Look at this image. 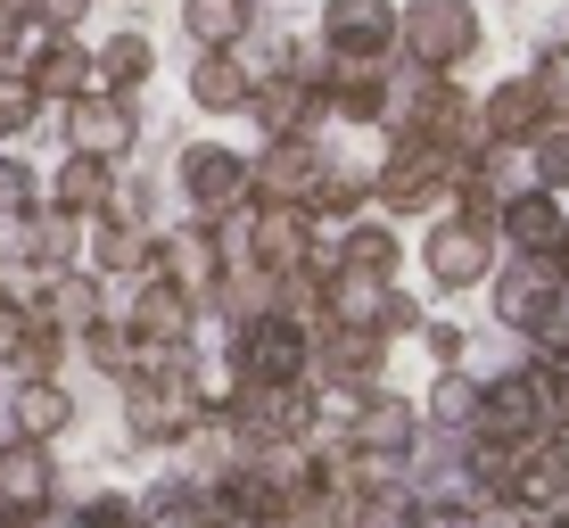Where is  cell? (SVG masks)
I'll return each mask as SVG.
<instances>
[{
	"instance_id": "35",
	"label": "cell",
	"mask_w": 569,
	"mask_h": 528,
	"mask_svg": "<svg viewBox=\"0 0 569 528\" xmlns=\"http://www.w3.org/2000/svg\"><path fill=\"white\" fill-rule=\"evenodd\" d=\"M438 414H446V421H479V388H470V380H446V388H438Z\"/></svg>"
},
{
	"instance_id": "11",
	"label": "cell",
	"mask_w": 569,
	"mask_h": 528,
	"mask_svg": "<svg viewBox=\"0 0 569 528\" xmlns=\"http://www.w3.org/2000/svg\"><path fill=\"white\" fill-rule=\"evenodd\" d=\"M132 339H141V347H182L190 339V289L157 272L141 298H132Z\"/></svg>"
},
{
	"instance_id": "9",
	"label": "cell",
	"mask_w": 569,
	"mask_h": 528,
	"mask_svg": "<svg viewBox=\"0 0 569 528\" xmlns=\"http://www.w3.org/2000/svg\"><path fill=\"white\" fill-rule=\"evenodd\" d=\"M380 199H388V207H405V215L438 207V199H446V158H438L429 141H405V158L380 173Z\"/></svg>"
},
{
	"instance_id": "39",
	"label": "cell",
	"mask_w": 569,
	"mask_h": 528,
	"mask_svg": "<svg viewBox=\"0 0 569 528\" xmlns=\"http://www.w3.org/2000/svg\"><path fill=\"white\" fill-rule=\"evenodd\" d=\"M17 528H83V520H74V512H58V504H42V512H26Z\"/></svg>"
},
{
	"instance_id": "17",
	"label": "cell",
	"mask_w": 569,
	"mask_h": 528,
	"mask_svg": "<svg viewBox=\"0 0 569 528\" xmlns=\"http://www.w3.org/2000/svg\"><path fill=\"white\" fill-rule=\"evenodd\" d=\"M108 199H116V173H108V158H67V166H58V215H67V223L100 215Z\"/></svg>"
},
{
	"instance_id": "33",
	"label": "cell",
	"mask_w": 569,
	"mask_h": 528,
	"mask_svg": "<svg viewBox=\"0 0 569 528\" xmlns=\"http://www.w3.org/2000/svg\"><path fill=\"white\" fill-rule=\"evenodd\" d=\"M100 265H141V231L132 223H100Z\"/></svg>"
},
{
	"instance_id": "8",
	"label": "cell",
	"mask_w": 569,
	"mask_h": 528,
	"mask_svg": "<svg viewBox=\"0 0 569 528\" xmlns=\"http://www.w3.org/2000/svg\"><path fill=\"white\" fill-rule=\"evenodd\" d=\"M248 248H257L264 272H298V265H313V215H306V207H264L257 231H248Z\"/></svg>"
},
{
	"instance_id": "26",
	"label": "cell",
	"mask_w": 569,
	"mask_h": 528,
	"mask_svg": "<svg viewBox=\"0 0 569 528\" xmlns=\"http://www.w3.org/2000/svg\"><path fill=\"white\" fill-rule=\"evenodd\" d=\"M58 347H67V339H58V330H42V322H33L26 339H17V356H9V371H17V388H26V380H50V371H58Z\"/></svg>"
},
{
	"instance_id": "38",
	"label": "cell",
	"mask_w": 569,
	"mask_h": 528,
	"mask_svg": "<svg viewBox=\"0 0 569 528\" xmlns=\"http://www.w3.org/2000/svg\"><path fill=\"white\" fill-rule=\"evenodd\" d=\"M91 356L108 371H132V339H116V330H91Z\"/></svg>"
},
{
	"instance_id": "23",
	"label": "cell",
	"mask_w": 569,
	"mask_h": 528,
	"mask_svg": "<svg viewBox=\"0 0 569 528\" xmlns=\"http://www.w3.org/2000/svg\"><path fill=\"white\" fill-rule=\"evenodd\" d=\"M182 26L199 33V42H240L248 33V0H182Z\"/></svg>"
},
{
	"instance_id": "15",
	"label": "cell",
	"mask_w": 569,
	"mask_h": 528,
	"mask_svg": "<svg viewBox=\"0 0 569 528\" xmlns=\"http://www.w3.org/2000/svg\"><path fill=\"white\" fill-rule=\"evenodd\" d=\"M503 231H512V240H520L537 265H553L561 248H569V223H561L553 199H503Z\"/></svg>"
},
{
	"instance_id": "3",
	"label": "cell",
	"mask_w": 569,
	"mask_h": 528,
	"mask_svg": "<svg viewBox=\"0 0 569 528\" xmlns=\"http://www.w3.org/2000/svg\"><path fill=\"white\" fill-rule=\"evenodd\" d=\"M405 42H413L421 67H455V58L479 42V17H470L462 0H413V9H405Z\"/></svg>"
},
{
	"instance_id": "25",
	"label": "cell",
	"mask_w": 569,
	"mask_h": 528,
	"mask_svg": "<svg viewBox=\"0 0 569 528\" xmlns=\"http://www.w3.org/2000/svg\"><path fill=\"white\" fill-rule=\"evenodd\" d=\"M322 363L347 371V380H363V371L380 363V330H330V339H322Z\"/></svg>"
},
{
	"instance_id": "13",
	"label": "cell",
	"mask_w": 569,
	"mask_h": 528,
	"mask_svg": "<svg viewBox=\"0 0 569 528\" xmlns=\"http://www.w3.org/2000/svg\"><path fill=\"white\" fill-rule=\"evenodd\" d=\"M26 83H33V100H67V108H74V100L91 91V58L58 33V42H42V50L26 58Z\"/></svg>"
},
{
	"instance_id": "21",
	"label": "cell",
	"mask_w": 569,
	"mask_h": 528,
	"mask_svg": "<svg viewBox=\"0 0 569 528\" xmlns=\"http://www.w3.org/2000/svg\"><path fill=\"white\" fill-rule=\"evenodd\" d=\"M257 182L272 190V207H306L298 190H313V141H281V149L264 158V173H257Z\"/></svg>"
},
{
	"instance_id": "27",
	"label": "cell",
	"mask_w": 569,
	"mask_h": 528,
	"mask_svg": "<svg viewBox=\"0 0 569 528\" xmlns=\"http://www.w3.org/2000/svg\"><path fill=\"white\" fill-rule=\"evenodd\" d=\"M100 74H108V91H132L149 74V42H141V33H116V42L100 50Z\"/></svg>"
},
{
	"instance_id": "37",
	"label": "cell",
	"mask_w": 569,
	"mask_h": 528,
	"mask_svg": "<svg viewBox=\"0 0 569 528\" xmlns=\"http://www.w3.org/2000/svg\"><path fill=\"white\" fill-rule=\"evenodd\" d=\"M26 330H33V315H26L17 298H0V356H17V339H26Z\"/></svg>"
},
{
	"instance_id": "28",
	"label": "cell",
	"mask_w": 569,
	"mask_h": 528,
	"mask_svg": "<svg viewBox=\"0 0 569 528\" xmlns=\"http://www.w3.org/2000/svg\"><path fill=\"white\" fill-rule=\"evenodd\" d=\"M347 272H363V281H388V272H397V240L363 223L356 240H347Z\"/></svg>"
},
{
	"instance_id": "1",
	"label": "cell",
	"mask_w": 569,
	"mask_h": 528,
	"mask_svg": "<svg viewBox=\"0 0 569 528\" xmlns=\"http://www.w3.org/2000/svg\"><path fill=\"white\" fill-rule=\"evenodd\" d=\"M313 363V339L298 322L264 315L240 330V347H231V371H240V388H298V371Z\"/></svg>"
},
{
	"instance_id": "36",
	"label": "cell",
	"mask_w": 569,
	"mask_h": 528,
	"mask_svg": "<svg viewBox=\"0 0 569 528\" xmlns=\"http://www.w3.org/2000/svg\"><path fill=\"white\" fill-rule=\"evenodd\" d=\"M74 520H83V528H132V504L124 496H100L91 512H74Z\"/></svg>"
},
{
	"instance_id": "7",
	"label": "cell",
	"mask_w": 569,
	"mask_h": 528,
	"mask_svg": "<svg viewBox=\"0 0 569 528\" xmlns=\"http://www.w3.org/2000/svg\"><path fill=\"white\" fill-rule=\"evenodd\" d=\"M124 421L141 429V438H182V429L199 421V397H190V380H132Z\"/></svg>"
},
{
	"instance_id": "19",
	"label": "cell",
	"mask_w": 569,
	"mask_h": 528,
	"mask_svg": "<svg viewBox=\"0 0 569 528\" xmlns=\"http://www.w3.org/2000/svg\"><path fill=\"white\" fill-rule=\"evenodd\" d=\"M248 100H257V124H264V132L298 141V132H306V108H313V83H306V74H272V83L248 91Z\"/></svg>"
},
{
	"instance_id": "2",
	"label": "cell",
	"mask_w": 569,
	"mask_h": 528,
	"mask_svg": "<svg viewBox=\"0 0 569 528\" xmlns=\"http://www.w3.org/2000/svg\"><path fill=\"white\" fill-rule=\"evenodd\" d=\"M322 42L347 58V67H371L388 42H397V9L388 0H330L322 9Z\"/></svg>"
},
{
	"instance_id": "18",
	"label": "cell",
	"mask_w": 569,
	"mask_h": 528,
	"mask_svg": "<svg viewBox=\"0 0 569 528\" xmlns=\"http://www.w3.org/2000/svg\"><path fill=\"white\" fill-rule=\"evenodd\" d=\"M356 446H363V455H380V462H405V455H413V414H405L397 397L363 405V414H356Z\"/></svg>"
},
{
	"instance_id": "41",
	"label": "cell",
	"mask_w": 569,
	"mask_h": 528,
	"mask_svg": "<svg viewBox=\"0 0 569 528\" xmlns=\"http://www.w3.org/2000/svg\"><path fill=\"white\" fill-rule=\"evenodd\" d=\"M553 528H569V520H553Z\"/></svg>"
},
{
	"instance_id": "34",
	"label": "cell",
	"mask_w": 569,
	"mask_h": 528,
	"mask_svg": "<svg viewBox=\"0 0 569 528\" xmlns=\"http://www.w3.org/2000/svg\"><path fill=\"white\" fill-rule=\"evenodd\" d=\"M537 173L545 182H569V132H537Z\"/></svg>"
},
{
	"instance_id": "32",
	"label": "cell",
	"mask_w": 569,
	"mask_h": 528,
	"mask_svg": "<svg viewBox=\"0 0 569 528\" xmlns=\"http://www.w3.org/2000/svg\"><path fill=\"white\" fill-rule=\"evenodd\" d=\"M17 9H26V26H50V33H67L74 17L91 9V0H17Z\"/></svg>"
},
{
	"instance_id": "6",
	"label": "cell",
	"mask_w": 569,
	"mask_h": 528,
	"mask_svg": "<svg viewBox=\"0 0 569 528\" xmlns=\"http://www.w3.org/2000/svg\"><path fill=\"white\" fill-rule=\"evenodd\" d=\"M182 199L199 215H231L248 199V166L231 158V149H190L182 158Z\"/></svg>"
},
{
	"instance_id": "20",
	"label": "cell",
	"mask_w": 569,
	"mask_h": 528,
	"mask_svg": "<svg viewBox=\"0 0 569 528\" xmlns=\"http://www.w3.org/2000/svg\"><path fill=\"white\" fill-rule=\"evenodd\" d=\"M537 116H545V83H503L496 100H487V132H496V141H528Z\"/></svg>"
},
{
	"instance_id": "5",
	"label": "cell",
	"mask_w": 569,
	"mask_h": 528,
	"mask_svg": "<svg viewBox=\"0 0 569 528\" xmlns=\"http://www.w3.org/2000/svg\"><path fill=\"white\" fill-rule=\"evenodd\" d=\"M496 306H503V322H520V330H537L545 347L561 339V272L553 265H512V281L496 289Z\"/></svg>"
},
{
	"instance_id": "22",
	"label": "cell",
	"mask_w": 569,
	"mask_h": 528,
	"mask_svg": "<svg viewBox=\"0 0 569 528\" xmlns=\"http://www.w3.org/2000/svg\"><path fill=\"white\" fill-rule=\"evenodd\" d=\"M67 414H74V405H67L58 380H26V388H17V429H26L33 446H42L50 429H67Z\"/></svg>"
},
{
	"instance_id": "29",
	"label": "cell",
	"mask_w": 569,
	"mask_h": 528,
	"mask_svg": "<svg viewBox=\"0 0 569 528\" xmlns=\"http://www.w3.org/2000/svg\"><path fill=\"white\" fill-rule=\"evenodd\" d=\"M330 100L347 116H380V83H371V67H339L330 74Z\"/></svg>"
},
{
	"instance_id": "31",
	"label": "cell",
	"mask_w": 569,
	"mask_h": 528,
	"mask_svg": "<svg viewBox=\"0 0 569 528\" xmlns=\"http://www.w3.org/2000/svg\"><path fill=\"white\" fill-rule=\"evenodd\" d=\"M33 116H42V100H33L26 74H0V132H26Z\"/></svg>"
},
{
	"instance_id": "30",
	"label": "cell",
	"mask_w": 569,
	"mask_h": 528,
	"mask_svg": "<svg viewBox=\"0 0 569 528\" xmlns=\"http://www.w3.org/2000/svg\"><path fill=\"white\" fill-rule=\"evenodd\" d=\"M0 223H33V173L0 158Z\"/></svg>"
},
{
	"instance_id": "16",
	"label": "cell",
	"mask_w": 569,
	"mask_h": 528,
	"mask_svg": "<svg viewBox=\"0 0 569 528\" xmlns=\"http://www.w3.org/2000/svg\"><path fill=\"white\" fill-rule=\"evenodd\" d=\"M42 330H100V281H83V272H58L42 289Z\"/></svg>"
},
{
	"instance_id": "40",
	"label": "cell",
	"mask_w": 569,
	"mask_h": 528,
	"mask_svg": "<svg viewBox=\"0 0 569 528\" xmlns=\"http://www.w3.org/2000/svg\"><path fill=\"white\" fill-rule=\"evenodd\" d=\"M0 528H9V512H0Z\"/></svg>"
},
{
	"instance_id": "10",
	"label": "cell",
	"mask_w": 569,
	"mask_h": 528,
	"mask_svg": "<svg viewBox=\"0 0 569 528\" xmlns=\"http://www.w3.org/2000/svg\"><path fill=\"white\" fill-rule=\"evenodd\" d=\"M74 124V158H116V149H132V108L108 100V91H83V100L67 108Z\"/></svg>"
},
{
	"instance_id": "4",
	"label": "cell",
	"mask_w": 569,
	"mask_h": 528,
	"mask_svg": "<svg viewBox=\"0 0 569 528\" xmlns=\"http://www.w3.org/2000/svg\"><path fill=\"white\" fill-rule=\"evenodd\" d=\"M545 414H553V405H545V380H503V388L479 397V438L487 446H528L545 429Z\"/></svg>"
},
{
	"instance_id": "14",
	"label": "cell",
	"mask_w": 569,
	"mask_h": 528,
	"mask_svg": "<svg viewBox=\"0 0 569 528\" xmlns=\"http://www.w3.org/2000/svg\"><path fill=\"white\" fill-rule=\"evenodd\" d=\"M429 272H438L446 289H470L487 272V231L479 223H438L429 231Z\"/></svg>"
},
{
	"instance_id": "12",
	"label": "cell",
	"mask_w": 569,
	"mask_h": 528,
	"mask_svg": "<svg viewBox=\"0 0 569 528\" xmlns=\"http://www.w3.org/2000/svg\"><path fill=\"white\" fill-rule=\"evenodd\" d=\"M42 504H50V455L33 438L0 446V512L26 520V512H42Z\"/></svg>"
},
{
	"instance_id": "24",
	"label": "cell",
	"mask_w": 569,
	"mask_h": 528,
	"mask_svg": "<svg viewBox=\"0 0 569 528\" xmlns=\"http://www.w3.org/2000/svg\"><path fill=\"white\" fill-rule=\"evenodd\" d=\"M190 100H199V108H240L248 100V67H240V58H207V67L190 74Z\"/></svg>"
}]
</instances>
